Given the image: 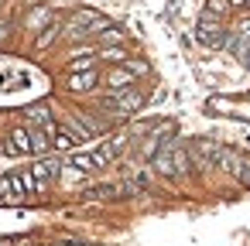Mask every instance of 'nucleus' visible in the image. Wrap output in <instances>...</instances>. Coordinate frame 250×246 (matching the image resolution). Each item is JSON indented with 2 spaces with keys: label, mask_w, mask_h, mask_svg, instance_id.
<instances>
[{
  "label": "nucleus",
  "mask_w": 250,
  "mask_h": 246,
  "mask_svg": "<svg viewBox=\"0 0 250 246\" xmlns=\"http://www.w3.org/2000/svg\"><path fill=\"white\" fill-rule=\"evenodd\" d=\"M195 38H199L206 48H219V45H226V35H223V28H219V18H216L212 11H206V14L199 18Z\"/></svg>",
  "instance_id": "obj_2"
},
{
  "label": "nucleus",
  "mask_w": 250,
  "mask_h": 246,
  "mask_svg": "<svg viewBox=\"0 0 250 246\" xmlns=\"http://www.w3.org/2000/svg\"><path fill=\"white\" fill-rule=\"evenodd\" d=\"M31 140H35V154H42V151H48V147H52V140H48V133H45V130L31 133Z\"/></svg>",
  "instance_id": "obj_16"
},
{
  "label": "nucleus",
  "mask_w": 250,
  "mask_h": 246,
  "mask_svg": "<svg viewBox=\"0 0 250 246\" xmlns=\"http://www.w3.org/2000/svg\"><path fill=\"white\" fill-rule=\"evenodd\" d=\"M62 246H79V243H62Z\"/></svg>",
  "instance_id": "obj_24"
},
{
  "label": "nucleus",
  "mask_w": 250,
  "mask_h": 246,
  "mask_svg": "<svg viewBox=\"0 0 250 246\" xmlns=\"http://www.w3.org/2000/svg\"><path fill=\"white\" fill-rule=\"evenodd\" d=\"M212 161H216V168H223V171H229V174H240V171H243V164H247L233 147H223V144H219V151H216V157H212Z\"/></svg>",
  "instance_id": "obj_4"
},
{
  "label": "nucleus",
  "mask_w": 250,
  "mask_h": 246,
  "mask_svg": "<svg viewBox=\"0 0 250 246\" xmlns=\"http://www.w3.org/2000/svg\"><path fill=\"white\" fill-rule=\"evenodd\" d=\"M226 7H229V4H226V0H209V11H212L216 18H219V14H223Z\"/></svg>",
  "instance_id": "obj_19"
},
{
  "label": "nucleus",
  "mask_w": 250,
  "mask_h": 246,
  "mask_svg": "<svg viewBox=\"0 0 250 246\" xmlns=\"http://www.w3.org/2000/svg\"><path fill=\"white\" fill-rule=\"evenodd\" d=\"M110 106H113V110H120V113H134V110H141V106H144V96H141L137 89H120V93H113V96H110Z\"/></svg>",
  "instance_id": "obj_3"
},
{
  "label": "nucleus",
  "mask_w": 250,
  "mask_h": 246,
  "mask_svg": "<svg viewBox=\"0 0 250 246\" xmlns=\"http://www.w3.org/2000/svg\"><path fill=\"white\" fill-rule=\"evenodd\" d=\"M236 38H240V41H250V18H247V21L236 28Z\"/></svg>",
  "instance_id": "obj_18"
},
{
  "label": "nucleus",
  "mask_w": 250,
  "mask_h": 246,
  "mask_svg": "<svg viewBox=\"0 0 250 246\" xmlns=\"http://www.w3.org/2000/svg\"><path fill=\"white\" fill-rule=\"evenodd\" d=\"M103 38H106V41H117V38H120V31H117V28H110V31H103Z\"/></svg>",
  "instance_id": "obj_21"
},
{
  "label": "nucleus",
  "mask_w": 250,
  "mask_h": 246,
  "mask_svg": "<svg viewBox=\"0 0 250 246\" xmlns=\"http://www.w3.org/2000/svg\"><path fill=\"white\" fill-rule=\"evenodd\" d=\"M151 168H154L158 174L178 178V174H185V171H188V151H185L182 144L168 140L161 151H154V157H151Z\"/></svg>",
  "instance_id": "obj_1"
},
{
  "label": "nucleus",
  "mask_w": 250,
  "mask_h": 246,
  "mask_svg": "<svg viewBox=\"0 0 250 246\" xmlns=\"http://www.w3.org/2000/svg\"><path fill=\"white\" fill-rule=\"evenodd\" d=\"M130 82H134V72H127V69H113V72L106 76V86H110L113 93H120V89H130Z\"/></svg>",
  "instance_id": "obj_10"
},
{
  "label": "nucleus",
  "mask_w": 250,
  "mask_h": 246,
  "mask_svg": "<svg viewBox=\"0 0 250 246\" xmlns=\"http://www.w3.org/2000/svg\"><path fill=\"white\" fill-rule=\"evenodd\" d=\"M72 168L76 171H93L96 161H93V154H72Z\"/></svg>",
  "instance_id": "obj_13"
},
{
  "label": "nucleus",
  "mask_w": 250,
  "mask_h": 246,
  "mask_svg": "<svg viewBox=\"0 0 250 246\" xmlns=\"http://www.w3.org/2000/svg\"><path fill=\"white\" fill-rule=\"evenodd\" d=\"M31 174H35L38 188L45 191V185H48V181H55V174H59V164H55V161H38V164L31 168Z\"/></svg>",
  "instance_id": "obj_7"
},
{
  "label": "nucleus",
  "mask_w": 250,
  "mask_h": 246,
  "mask_svg": "<svg viewBox=\"0 0 250 246\" xmlns=\"http://www.w3.org/2000/svg\"><path fill=\"white\" fill-rule=\"evenodd\" d=\"M96 86V72H69V89L72 93H86Z\"/></svg>",
  "instance_id": "obj_9"
},
{
  "label": "nucleus",
  "mask_w": 250,
  "mask_h": 246,
  "mask_svg": "<svg viewBox=\"0 0 250 246\" xmlns=\"http://www.w3.org/2000/svg\"><path fill=\"white\" fill-rule=\"evenodd\" d=\"M35 151V140H31V130H14L11 133V144H7V154H31Z\"/></svg>",
  "instance_id": "obj_6"
},
{
  "label": "nucleus",
  "mask_w": 250,
  "mask_h": 246,
  "mask_svg": "<svg viewBox=\"0 0 250 246\" xmlns=\"http://www.w3.org/2000/svg\"><path fill=\"white\" fill-rule=\"evenodd\" d=\"M21 195H24L21 174H7V178H0V202H21Z\"/></svg>",
  "instance_id": "obj_5"
},
{
  "label": "nucleus",
  "mask_w": 250,
  "mask_h": 246,
  "mask_svg": "<svg viewBox=\"0 0 250 246\" xmlns=\"http://www.w3.org/2000/svg\"><path fill=\"white\" fill-rule=\"evenodd\" d=\"M96 58H100V55H86V52H83V55H76V58L69 62V72H93V62H96Z\"/></svg>",
  "instance_id": "obj_11"
},
{
  "label": "nucleus",
  "mask_w": 250,
  "mask_h": 246,
  "mask_svg": "<svg viewBox=\"0 0 250 246\" xmlns=\"http://www.w3.org/2000/svg\"><path fill=\"white\" fill-rule=\"evenodd\" d=\"M236 178H240V181H243V185H247V188H250V161H247V164H243V171H240V174H236Z\"/></svg>",
  "instance_id": "obj_20"
},
{
  "label": "nucleus",
  "mask_w": 250,
  "mask_h": 246,
  "mask_svg": "<svg viewBox=\"0 0 250 246\" xmlns=\"http://www.w3.org/2000/svg\"><path fill=\"white\" fill-rule=\"evenodd\" d=\"M124 69H127V72H134V76H144V72H147V65H144V62H134V58H127V62H124Z\"/></svg>",
  "instance_id": "obj_17"
},
{
  "label": "nucleus",
  "mask_w": 250,
  "mask_h": 246,
  "mask_svg": "<svg viewBox=\"0 0 250 246\" xmlns=\"http://www.w3.org/2000/svg\"><path fill=\"white\" fill-rule=\"evenodd\" d=\"M100 58H106V62H127V52L113 45V48H103V52H100Z\"/></svg>",
  "instance_id": "obj_14"
},
{
  "label": "nucleus",
  "mask_w": 250,
  "mask_h": 246,
  "mask_svg": "<svg viewBox=\"0 0 250 246\" xmlns=\"http://www.w3.org/2000/svg\"><path fill=\"white\" fill-rule=\"evenodd\" d=\"M55 31H59V24H48V28H45V35H38V41H35V45H38V48H48V45L55 41Z\"/></svg>",
  "instance_id": "obj_15"
},
{
  "label": "nucleus",
  "mask_w": 250,
  "mask_h": 246,
  "mask_svg": "<svg viewBox=\"0 0 250 246\" xmlns=\"http://www.w3.org/2000/svg\"><path fill=\"white\" fill-rule=\"evenodd\" d=\"M24 24H28L31 31H38V28L45 31V28H48V24H55V21H52V11H48V7H35V11L24 18Z\"/></svg>",
  "instance_id": "obj_8"
},
{
  "label": "nucleus",
  "mask_w": 250,
  "mask_h": 246,
  "mask_svg": "<svg viewBox=\"0 0 250 246\" xmlns=\"http://www.w3.org/2000/svg\"><path fill=\"white\" fill-rule=\"evenodd\" d=\"M0 41H7V28L4 24H0Z\"/></svg>",
  "instance_id": "obj_22"
},
{
  "label": "nucleus",
  "mask_w": 250,
  "mask_h": 246,
  "mask_svg": "<svg viewBox=\"0 0 250 246\" xmlns=\"http://www.w3.org/2000/svg\"><path fill=\"white\" fill-rule=\"evenodd\" d=\"M0 246H11V239H0Z\"/></svg>",
  "instance_id": "obj_23"
},
{
  "label": "nucleus",
  "mask_w": 250,
  "mask_h": 246,
  "mask_svg": "<svg viewBox=\"0 0 250 246\" xmlns=\"http://www.w3.org/2000/svg\"><path fill=\"white\" fill-rule=\"evenodd\" d=\"M52 144H55V147H59V151H72V147H76V144H79V140H76V137H72V133H69V130H65V127H59V133H55V137H52Z\"/></svg>",
  "instance_id": "obj_12"
}]
</instances>
